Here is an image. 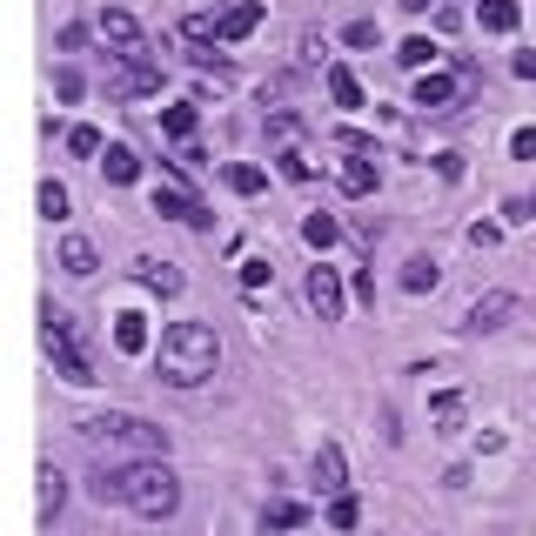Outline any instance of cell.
Wrapping results in <instances>:
<instances>
[{
  "label": "cell",
  "mask_w": 536,
  "mask_h": 536,
  "mask_svg": "<svg viewBox=\"0 0 536 536\" xmlns=\"http://www.w3.org/2000/svg\"><path fill=\"white\" fill-rule=\"evenodd\" d=\"M94 503H121L134 516H175L181 510V476L168 469V456L155 463H94Z\"/></svg>",
  "instance_id": "obj_1"
},
{
  "label": "cell",
  "mask_w": 536,
  "mask_h": 536,
  "mask_svg": "<svg viewBox=\"0 0 536 536\" xmlns=\"http://www.w3.org/2000/svg\"><path fill=\"white\" fill-rule=\"evenodd\" d=\"M81 443L94 463H155V456H168V429L148 416H128V409H101L81 423Z\"/></svg>",
  "instance_id": "obj_2"
},
{
  "label": "cell",
  "mask_w": 536,
  "mask_h": 536,
  "mask_svg": "<svg viewBox=\"0 0 536 536\" xmlns=\"http://www.w3.org/2000/svg\"><path fill=\"white\" fill-rule=\"evenodd\" d=\"M155 369H161V382L195 389V382H208L222 369V342H215L208 322H168L161 342H155Z\"/></svg>",
  "instance_id": "obj_3"
},
{
  "label": "cell",
  "mask_w": 536,
  "mask_h": 536,
  "mask_svg": "<svg viewBox=\"0 0 536 536\" xmlns=\"http://www.w3.org/2000/svg\"><path fill=\"white\" fill-rule=\"evenodd\" d=\"M41 342H47V356H54V376L74 382V389H88L94 362L81 356V342H74V315L54 309V302H41Z\"/></svg>",
  "instance_id": "obj_4"
},
{
  "label": "cell",
  "mask_w": 536,
  "mask_h": 536,
  "mask_svg": "<svg viewBox=\"0 0 536 536\" xmlns=\"http://www.w3.org/2000/svg\"><path fill=\"white\" fill-rule=\"evenodd\" d=\"M101 88L114 101H141V94H161V61L148 54H108V74H101Z\"/></svg>",
  "instance_id": "obj_5"
},
{
  "label": "cell",
  "mask_w": 536,
  "mask_h": 536,
  "mask_svg": "<svg viewBox=\"0 0 536 536\" xmlns=\"http://www.w3.org/2000/svg\"><path fill=\"white\" fill-rule=\"evenodd\" d=\"M255 27H262V0H235L222 14H188V34L195 41H242Z\"/></svg>",
  "instance_id": "obj_6"
},
{
  "label": "cell",
  "mask_w": 536,
  "mask_h": 536,
  "mask_svg": "<svg viewBox=\"0 0 536 536\" xmlns=\"http://www.w3.org/2000/svg\"><path fill=\"white\" fill-rule=\"evenodd\" d=\"M302 295H309V309L322 315V322H335V315H342V302H349V289H342V275H335L329 262H315V268H309Z\"/></svg>",
  "instance_id": "obj_7"
},
{
  "label": "cell",
  "mask_w": 536,
  "mask_h": 536,
  "mask_svg": "<svg viewBox=\"0 0 536 536\" xmlns=\"http://www.w3.org/2000/svg\"><path fill=\"white\" fill-rule=\"evenodd\" d=\"M510 315H516V295H510V289H490V295H476V302H469L463 329H469V335H490V329H503Z\"/></svg>",
  "instance_id": "obj_8"
},
{
  "label": "cell",
  "mask_w": 536,
  "mask_h": 536,
  "mask_svg": "<svg viewBox=\"0 0 536 536\" xmlns=\"http://www.w3.org/2000/svg\"><path fill=\"white\" fill-rule=\"evenodd\" d=\"M94 34L114 47V54H141V21H134L128 7H101V21H94Z\"/></svg>",
  "instance_id": "obj_9"
},
{
  "label": "cell",
  "mask_w": 536,
  "mask_h": 536,
  "mask_svg": "<svg viewBox=\"0 0 536 536\" xmlns=\"http://www.w3.org/2000/svg\"><path fill=\"white\" fill-rule=\"evenodd\" d=\"M315 483H322V496H342V490H349V463H342V449H335V443L315 449Z\"/></svg>",
  "instance_id": "obj_10"
},
{
  "label": "cell",
  "mask_w": 536,
  "mask_h": 536,
  "mask_svg": "<svg viewBox=\"0 0 536 536\" xmlns=\"http://www.w3.org/2000/svg\"><path fill=\"white\" fill-rule=\"evenodd\" d=\"M134 275H141L155 295H181V282H188V275H181L175 262H161V255H141V262H134Z\"/></svg>",
  "instance_id": "obj_11"
},
{
  "label": "cell",
  "mask_w": 536,
  "mask_h": 536,
  "mask_svg": "<svg viewBox=\"0 0 536 536\" xmlns=\"http://www.w3.org/2000/svg\"><path fill=\"white\" fill-rule=\"evenodd\" d=\"M101 175H108L114 188H128V181L141 175V155H134L128 141H108V148H101Z\"/></svg>",
  "instance_id": "obj_12"
},
{
  "label": "cell",
  "mask_w": 536,
  "mask_h": 536,
  "mask_svg": "<svg viewBox=\"0 0 536 536\" xmlns=\"http://www.w3.org/2000/svg\"><path fill=\"white\" fill-rule=\"evenodd\" d=\"M322 81H329V101H335V108H369V101H362V81H356L342 61H329V74H322Z\"/></svg>",
  "instance_id": "obj_13"
},
{
  "label": "cell",
  "mask_w": 536,
  "mask_h": 536,
  "mask_svg": "<svg viewBox=\"0 0 536 536\" xmlns=\"http://www.w3.org/2000/svg\"><path fill=\"white\" fill-rule=\"evenodd\" d=\"M114 349H121V356H148V322H141V315H114Z\"/></svg>",
  "instance_id": "obj_14"
},
{
  "label": "cell",
  "mask_w": 536,
  "mask_h": 536,
  "mask_svg": "<svg viewBox=\"0 0 536 536\" xmlns=\"http://www.w3.org/2000/svg\"><path fill=\"white\" fill-rule=\"evenodd\" d=\"M476 21H483V34H516L523 7H516V0H483V7H476Z\"/></svg>",
  "instance_id": "obj_15"
},
{
  "label": "cell",
  "mask_w": 536,
  "mask_h": 536,
  "mask_svg": "<svg viewBox=\"0 0 536 536\" xmlns=\"http://www.w3.org/2000/svg\"><path fill=\"white\" fill-rule=\"evenodd\" d=\"M335 181H342V195H376V161H369V155H356V161H342V175H335Z\"/></svg>",
  "instance_id": "obj_16"
},
{
  "label": "cell",
  "mask_w": 536,
  "mask_h": 536,
  "mask_svg": "<svg viewBox=\"0 0 536 536\" xmlns=\"http://www.w3.org/2000/svg\"><path fill=\"white\" fill-rule=\"evenodd\" d=\"M61 268H67V275H94V268H101V255H94L88 235H67V242H61Z\"/></svg>",
  "instance_id": "obj_17"
},
{
  "label": "cell",
  "mask_w": 536,
  "mask_h": 536,
  "mask_svg": "<svg viewBox=\"0 0 536 536\" xmlns=\"http://www.w3.org/2000/svg\"><path fill=\"white\" fill-rule=\"evenodd\" d=\"M61 503H67V476L54 463H41V523H54L61 516Z\"/></svg>",
  "instance_id": "obj_18"
},
{
  "label": "cell",
  "mask_w": 536,
  "mask_h": 536,
  "mask_svg": "<svg viewBox=\"0 0 536 536\" xmlns=\"http://www.w3.org/2000/svg\"><path fill=\"white\" fill-rule=\"evenodd\" d=\"M222 181L235 188V195H262V188H268V168H255V161H228Z\"/></svg>",
  "instance_id": "obj_19"
},
{
  "label": "cell",
  "mask_w": 536,
  "mask_h": 536,
  "mask_svg": "<svg viewBox=\"0 0 536 536\" xmlns=\"http://www.w3.org/2000/svg\"><path fill=\"white\" fill-rule=\"evenodd\" d=\"M449 101H456V81L449 74H423L416 81V108H449Z\"/></svg>",
  "instance_id": "obj_20"
},
{
  "label": "cell",
  "mask_w": 536,
  "mask_h": 536,
  "mask_svg": "<svg viewBox=\"0 0 536 536\" xmlns=\"http://www.w3.org/2000/svg\"><path fill=\"white\" fill-rule=\"evenodd\" d=\"M195 101H181V108H161V134H168V141H195Z\"/></svg>",
  "instance_id": "obj_21"
},
{
  "label": "cell",
  "mask_w": 536,
  "mask_h": 536,
  "mask_svg": "<svg viewBox=\"0 0 536 536\" xmlns=\"http://www.w3.org/2000/svg\"><path fill=\"white\" fill-rule=\"evenodd\" d=\"M436 282H443V268L429 262V255H416V262L402 268V289H409V295H429V289H436Z\"/></svg>",
  "instance_id": "obj_22"
},
{
  "label": "cell",
  "mask_w": 536,
  "mask_h": 536,
  "mask_svg": "<svg viewBox=\"0 0 536 536\" xmlns=\"http://www.w3.org/2000/svg\"><path fill=\"white\" fill-rule=\"evenodd\" d=\"M396 61H402V67H416V74H423V67H436V41H429V34H409V41L396 47Z\"/></svg>",
  "instance_id": "obj_23"
},
{
  "label": "cell",
  "mask_w": 536,
  "mask_h": 536,
  "mask_svg": "<svg viewBox=\"0 0 536 536\" xmlns=\"http://www.w3.org/2000/svg\"><path fill=\"white\" fill-rule=\"evenodd\" d=\"M335 235H342L335 215H309V222H302V242H309V248H335Z\"/></svg>",
  "instance_id": "obj_24"
},
{
  "label": "cell",
  "mask_w": 536,
  "mask_h": 536,
  "mask_svg": "<svg viewBox=\"0 0 536 536\" xmlns=\"http://www.w3.org/2000/svg\"><path fill=\"white\" fill-rule=\"evenodd\" d=\"M429 416H436V423H443V436L456 423H463V396H456V389H443V396H429Z\"/></svg>",
  "instance_id": "obj_25"
},
{
  "label": "cell",
  "mask_w": 536,
  "mask_h": 536,
  "mask_svg": "<svg viewBox=\"0 0 536 536\" xmlns=\"http://www.w3.org/2000/svg\"><path fill=\"white\" fill-rule=\"evenodd\" d=\"M356 523H362V503H356V496H349V490L329 496V530H356Z\"/></svg>",
  "instance_id": "obj_26"
},
{
  "label": "cell",
  "mask_w": 536,
  "mask_h": 536,
  "mask_svg": "<svg viewBox=\"0 0 536 536\" xmlns=\"http://www.w3.org/2000/svg\"><path fill=\"white\" fill-rule=\"evenodd\" d=\"M67 208H74V195H67L61 181H41V215L47 222H67Z\"/></svg>",
  "instance_id": "obj_27"
},
{
  "label": "cell",
  "mask_w": 536,
  "mask_h": 536,
  "mask_svg": "<svg viewBox=\"0 0 536 536\" xmlns=\"http://www.w3.org/2000/svg\"><path fill=\"white\" fill-rule=\"evenodd\" d=\"M108 141H101V128H88V121H74L67 128V155H101Z\"/></svg>",
  "instance_id": "obj_28"
},
{
  "label": "cell",
  "mask_w": 536,
  "mask_h": 536,
  "mask_svg": "<svg viewBox=\"0 0 536 536\" xmlns=\"http://www.w3.org/2000/svg\"><path fill=\"white\" fill-rule=\"evenodd\" d=\"M262 523H268V530H302V523H309V510H302V503H268Z\"/></svg>",
  "instance_id": "obj_29"
},
{
  "label": "cell",
  "mask_w": 536,
  "mask_h": 536,
  "mask_svg": "<svg viewBox=\"0 0 536 536\" xmlns=\"http://www.w3.org/2000/svg\"><path fill=\"white\" fill-rule=\"evenodd\" d=\"M262 282H275V268H268L262 255H248V262H242V289L255 295V289H262Z\"/></svg>",
  "instance_id": "obj_30"
},
{
  "label": "cell",
  "mask_w": 536,
  "mask_h": 536,
  "mask_svg": "<svg viewBox=\"0 0 536 536\" xmlns=\"http://www.w3.org/2000/svg\"><path fill=\"white\" fill-rule=\"evenodd\" d=\"M342 41H349V47H376L382 27H376V21H349V27H342Z\"/></svg>",
  "instance_id": "obj_31"
},
{
  "label": "cell",
  "mask_w": 536,
  "mask_h": 536,
  "mask_svg": "<svg viewBox=\"0 0 536 536\" xmlns=\"http://www.w3.org/2000/svg\"><path fill=\"white\" fill-rule=\"evenodd\" d=\"M282 175H289V181H309L315 168H309V155H295V148H282Z\"/></svg>",
  "instance_id": "obj_32"
},
{
  "label": "cell",
  "mask_w": 536,
  "mask_h": 536,
  "mask_svg": "<svg viewBox=\"0 0 536 536\" xmlns=\"http://www.w3.org/2000/svg\"><path fill=\"white\" fill-rule=\"evenodd\" d=\"M510 155H516V161H536V128H516V134H510Z\"/></svg>",
  "instance_id": "obj_33"
},
{
  "label": "cell",
  "mask_w": 536,
  "mask_h": 536,
  "mask_svg": "<svg viewBox=\"0 0 536 536\" xmlns=\"http://www.w3.org/2000/svg\"><path fill=\"white\" fill-rule=\"evenodd\" d=\"M54 94H61V101H81V74L61 67V74H54Z\"/></svg>",
  "instance_id": "obj_34"
},
{
  "label": "cell",
  "mask_w": 536,
  "mask_h": 536,
  "mask_svg": "<svg viewBox=\"0 0 536 536\" xmlns=\"http://www.w3.org/2000/svg\"><path fill=\"white\" fill-rule=\"evenodd\" d=\"M436 175H443V181H463V155H449V148H443V155H436Z\"/></svg>",
  "instance_id": "obj_35"
},
{
  "label": "cell",
  "mask_w": 536,
  "mask_h": 536,
  "mask_svg": "<svg viewBox=\"0 0 536 536\" xmlns=\"http://www.w3.org/2000/svg\"><path fill=\"white\" fill-rule=\"evenodd\" d=\"M530 215H536V195H516L510 201V222H530Z\"/></svg>",
  "instance_id": "obj_36"
},
{
  "label": "cell",
  "mask_w": 536,
  "mask_h": 536,
  "mask_svg": "<svg viewBox=\"0 0 536 536\" xmlns=\"http://www.w3.org/2000/svg\"><path fill=\"white\" fill-rule=\"evenodd\" d=\"M516 74H523V81H536V54H516Z\"/></svg>",
  "instance_id": "obj_37"
},
{
  "label": "cell",
  "mask_w": 536,
  "mask_h": 536,
  "mask_svg": "<svg viewBox=\"0 0 536 536\" xmlns=\"http://www.w3.org/2000/svg\"><path fill=\"white\" fill-rule=\"evenodd\" d=\"M402 7H409V14H429V7H436V0H402Z\"/></svg>",
  "instance_id": "obj_38"
}]
</instances>
